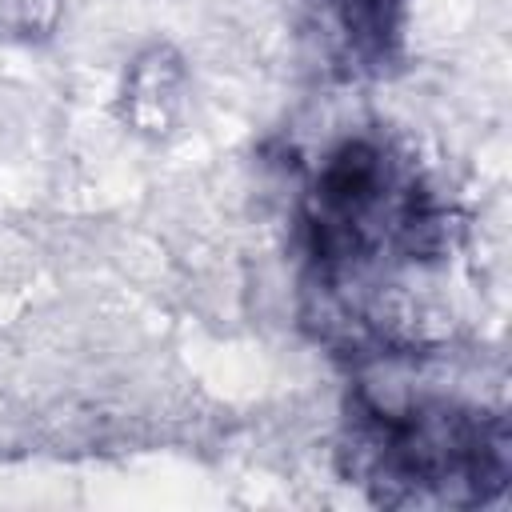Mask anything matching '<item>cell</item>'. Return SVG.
Masks as SVG:
<instances>
[{"mask_svg": "<svg viewBox=\"0 0 512 512\" xmlns=\"http://www.w3.org/2000/svg\"><path fill=\"white\" fill-rule=\"evenodd\" d=\"M184 68L172 48H148L132 60L124 80V112L140 132H164L180 108Z\"/></svg>", "mask_w": 512, "mask_h": 512, "instance_id": "1", "label": "cell"}, {"mask_svg": "<svg viewBox=\"0 0 512 512\" xmlns=\"http://www.w3.org/2000/svg\"><path fill=\"white\" fill-rule=\"evenodd\" d=\"M60 0H0V32L12 40H44L56 32Z\"/></svg>", "mask_w": 512, "mask_h": 512, "instance_id": "2", "label": "cell"}]
</instances>
